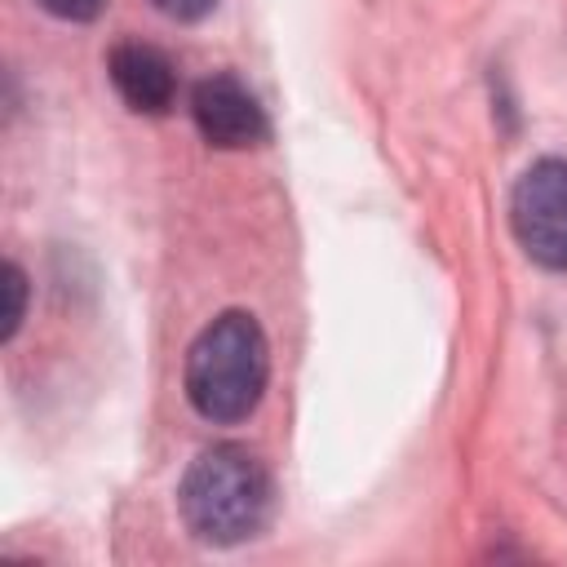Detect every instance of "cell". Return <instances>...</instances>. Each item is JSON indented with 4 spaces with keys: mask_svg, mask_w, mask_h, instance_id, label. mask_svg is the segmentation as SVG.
Masks as SVG:
<instances>
[{
    "mask_svg": "<svg viewBox=\"0 0 567 567\" xmlns=\"http://www.w3.org/2000/svg\"><path fill=\"white\" fill-rule=\"evenodd\" d=\"M4 284H9V315H4V341L18 332V323H22V301H27V279H22V270L9 261L4 266Z\"/></svg>",
    "mask_w": 567,
    "mask_h": 567,
    "instance_id": "obj_7",
    "label": "cell"
},
{
    "mask_svg": "<svg viewBox=\"0 0 567 567\" xmlns=\"http://www.w3.org/2000/svg\"><path fill=\"white\" fill-rule=\"evenodd\" d=\"M509 226L518 248L545 266L567 270V159L545 155L523 168L509 195Z\"/></svg>",
    "mask_w": 567,
    "mask_h": 567,
    "instance_id": "obj_3",
    "label": "cell"
},
{
    "mask_svg": "<svg viewBox=\"0 0 567 567\" xmlns=\"http://www.w3.org/2000/svg\"><path fill=\"white\" fill-rule=\"evenodd\" d=\"M182 518L204 545H244L275 514V483L257 452L239 443L204 447L177 487Z\"/></svg>",
    "mask_w": 567,
    "mask_h": 567,
    "instance_id": "obj_1",
    "label": "cell"
},
{
    "mask_svg": "<svg viewBox=\"0 0 567 567\" xmlns=\"http://www.w3.org/2000/svg\"><path fill=\"white\" fill-rule=\"evenodd\" d=\"M35 4H40L44 13L62 18V22H93L106 0H35Z\"/></svg>",
    "mask_w": 567,
    "mask_h": 567,
    "instance_id": "obj_6",
    "label": "cell"
},
{
    "mask_svg": "<svg viewBox=\"0 0 567 567\" xmlns=\"http://www.w3.org/2000/svg\"><path fill=\"white\" fill-rule=\"evenodd\" d=\"M164 18H177V22H195V18H204L217 0H151Z\"/></svg>",
    "mask_w": 567,
    "mask_h": 567,
    "instance_id": "obj_8",
    "label": "cell"
},
{
    "mask_svg": "<svg viewBox=\"0 0 567 567\" xmlns=\"http://www.w3.org/2000/svg\"><path fill=\"white\" fill-rule=\"evenodd\" d=\"M190 120L217 151H248L266 142V111L257 93L230 71H213L190 89Z\"/></svg>",
    "mask_w": 567,
    "mask_h": 567,
    "instance_id": "obj_4",
    "label": "cell"
},
{
    "mask_svg": "<svg viewBox=\"0 0 567 567\" xmlns=\"http://www.w3.org/2000/svg\"><path fill=\"white\" fill-rule=\"evenodd\" d=\"M270 381V346L248 310L217 315L186 350V399L213 425L252 416Z\"/></svg>",
    "mask_w": 567,
    "mask_h": 567,
    "instance_id": "obj_2",
    "label": "cell"
},
{
    "mask_svg": "<svg viewBox=\"0 0 567 567\" xmlns=\"http://www.w3.org/2000/svg\"><path fill=\"white\" fill-rule=\"evenodd\" d=\"M106 75H111L120 102L137 115H164L177 97V66L168 62L164 49L142 44V40L115 44L106 58Z\"/></svg>",
    "mask_w": 567,
    "mask_h": 567,
    "instance_id": "obj_5",
    "label": "cell"
}]
</instances>
